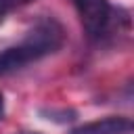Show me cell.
Instances as JSON below:
<instances>
[{
	"label": "cell",
	"mask_w": 134,
	"mask_h": 134,
	"mask_svg": "<svg viewBox=\"0 0 134 134\" xmlns=\"http://www.w3.org/2000/svg\"><path fill=\"white\" fill-rule=\"evenodd\" d=\"M65 44V29L54 17H42L34 23L27 36L17 44L0 50V77L25 69L29 63H36Z\"/></svg>",
	"instance_id": "cell-1"
},
{
	"label": "cell",
	"mask_w": 134,
	"mask_h": 134,
	"mask_svg": "<svg viewBox=\"0 0 134 134\" xmlns=\"http://www.w3.org/2000/svg\"><path fill=\"white\" fill-rule=\"evenodd\" d=\"M88 36H100L111 19L109 0H71Z\"/></svg>",
	"instance_id": "cell-2"
},
{
	"label": "cell",
	"mask_w": 134,
	"mask_h": 134,
	"mask_svg": "<svg viewBox=\"0 0 134 134\" xmlns=\"http://www.w3.org/2000/svg\"><path fill=\"white\" fill-rule=\"evenodd\" d=\"M132 121L130 117H103L73 128L69 134H130Z\"/></svg>",
	"instance_id": "cell-3"
},
{
	"label": "cell",
	"mask_w": 134,
	"mask_h": 134,
	"mask_svg": "<svg viewBox=\"0 0 134 134\" xmlns=\"http://www.w3.org/2000/svg\"><path fill=\"white\" fill-rule=\"evenodd\" d=\"M40 115L44 119L54 121V124H69V121H75L77 119V111L67 109V107H61V109H57V107H42L40 109Z\"/></svg>",
	"instance_id": "cell-4"
},
{
	"label": "cell",
	"mask_w": 134,
	"mask_h": 134,
	"mask_svg": "<svg viewBox=\"0 0 134 134\" xmlns=\"http://www.w3.org/2000/svg\"><path fill=\"white\" fill-rule=\"evenodd\" d=\"M23 2H27V0H0V23H2V19L6 17V13H10L15 6L23 4Z\"/></svg>",
	"instance_id": "cell-5"
},
{
	"label": "cell",
	"mask_w": 134,
	"mask_h": 134,
	"mask_svg": "<svg viewBox=\"0 0 134 134\" xmlns=\"http://www.w3.org/2000/svg\"><path fill=\"white\" fill-rule=\"evenodd\" d=\"M4 115V96H2V92H0V117Z\"/></svg>",
	"instance_id": "cell-6"
},
{
	"label": "cell",
	"mask_w": 134,
	"mask_h": 134,
	"mask_svg": "<svg viewBox=\"0 0 134 134\" xmlns=\"http://www.w3.org/2000/svg\"><path fill=\"white\" fill-rule=\"evenodd\" d=\"M13 134H42V132H34V130H19V132H13Z\"/></svg>",
	"instance_id": "cell-7"
}]
</instances>
